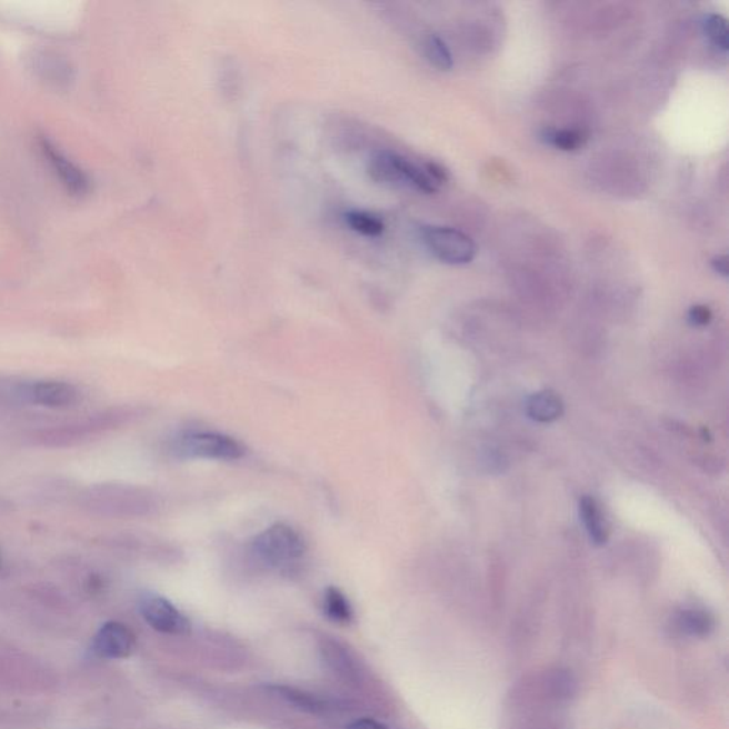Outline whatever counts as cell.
<instances>
[{"label": "cell", "mask_w": 729, "mask_h": 729, "mask_svg": "<svg viewBox=\"0 0 729 729\" xmlns=\"http://www.w3.org/2000/svg\"><path fill=\"white\" fill-rule=\"evenodd\" d=\"M367 171L375 182L382 184L409 186L428 194L438 190V182L428 174L427 169L393 151L382 150L375 153L369 160Z\"/></svg>", "instance_id": "6da1fadb"}, {"label": "cell", "mask_w": 729, "mask_h": 729, "mask_svg": "<svg viewBox=\"0 0 729 729\" xmlns=\"http://www.w3.org/2000/svg\"><path fill=\"white\" fill-rule=\"evenodd\" d=\"M252 549L264 563L280 567L301 559L306 555L307 545L291 526L278 523L258 535Z\"/></svg>", "instance_id": "7a4b0ae2"}, {"label": "cell", "mask_w": 729, "mask_h": 729, "mask_svg": "<svg viewBox=\"0 0 729 729\" xmlns=\"http://www.w3.org/2000/svg\"><path fill=\"white\" fill-rule=\"evenodd\" d=\"M174 453L184 459L237 460L244 448L237 440L214 432L182 435L174 443Z\"/></svg>", "instance_id": "3957f363"}, {"label": "cell", "mask_w": 729, "mask_h": 729, "mask_svg": "<svg viewBox=\"0 0 729 729\" xmlns=\"http://www.w3.org/2000/svg\"><path fill=\"white\" fill-rule=\"evenodd\" d=\"M425 246L439 261L450 266L468 264L476 256V246L465 232L450 227H425Z\"/></svg>", "instance_id": "277c9868"}, {"label": "cell", "mask_w": 729, "mask_h": 729, "mask_svg": "<svg viewBox=\"0 0 729 729\" xmlns=\"http://www.w3.org/2000/svg\"><path fill=\"white\" fill-rule=\"evenodd\" d=\"M38 147L46 164L49 166L56 179L60 181V184L64 187L70 196L83 197L89 194L91 181L82 167L69 159L48 136H39Z\"/></svg>", "instance_id": "5b68a950"}, {"label": "cell", "mask_w": 729, "mask_h": 729, "mask_svg": "<svg viewBox=\"0 0 729 729\" xmlns=\"http://www.w3.org/2000/svg\"><path fill=\"white\" fill-rule=\"evenodd\" d=\"M140 612L156 631L164 635L186 636L191 630L190 621L169 600L157 595H144L140 599Z\"/></svg>", "instance_id": "8992f818"}, {"label": "cell", "mask_w": 729, "mask_h": 729, "mask_svg": "<svg viewBox=\"0 0 729 729\" xmlns=\"http://www.w3.org/2000/svg\"><path fill=\"white\" fill-rule=\"evenodd\" d=\"M134 635L128 626L118 621L106 622L96 635L93 652L106 660H121L128 658L134 650Z\"/></svg>", "instance_id": "52a82bcc"}, {"label": "cell", "mask_w": 729, "mask_h": 729, "mask_svg": "<svg viewBox=\"0 0 729 729\" xmlns=\"http://www.w3.org/2000/svg\"><path fill=\"white\" fill-rule=\"evenodd\" d=\"M30 399L40 407L69 408L79 401V391L72 383L42 381L30 387Z\"/></svg>", "instance_id": "ba28073f"}, {"label": "cell", "mask_w": 729, "mask_h": 729, "mask_svg": "<svg viewBox=\"0 0 729 729\" xmlns=\"http://www.w3.org/2000/svg\"><path fill=\"white\" fill-rule=\"evenodd\" d=\"M321 655L329 670L341 678V680L351 683L361 681V670H359L356 660L349 655L347 648H343L339 642L323 640Z\"/></svg>", "instance_id": "9c48e42d"}, {"label": "cell", "mask_w": 729, "mask_h": 729, "mask_svg": "<svg viewBox=\"0 0 729 729\" xmlns=\"http://www.w3.org/2000/svg\"><path fill=\"white\" fill-rule=\"evenodd\" d=\"M267 691H270L272 696L281 698L282 701L290 703L308 713H316V716H322L331 710L332 706L327 700H322L313 693L298 690V688L287 687V686H270L267 687Z\"/></svg>", "instance_id": "30bf717a"}, {"label": "cell", "mask_w": 729, "mask_h": 729, "mask_svg": "<svg viewBox=\"0 0 729 729\" xmlns=\"http://www.w3.org/2000/svg\"><path fill=\"white\" fill-rule=\"evenodd\" d=\"M33 68L40 76V79L46 80L48 83L58 86H68L73 80V69L66 62L64 59L59 58L53 53H40L33 59Z\"/></svg>", "instance_id": "8fae6325"}, {"label": "cell", "mask_w": 729, "mask_h": 729, "mask_svg": "<svg viewBox=\"0 0 729 729\" xmlns=\"http://www.w3.org/2000/svg\"><path fill=\"white\" fill-rule=\"evenodd\" d=\"M580 518L583 520L587 533L592 543L605 546L609 541L610 529L599 503L590 496L580 500Z\"/></svg>", "instance_id": "7c38bea8"}, {"label": "cell", "mask_w": 729, "mask_h": 729, "mask_svg": "<svg viewBox=\"0 0 729 729\" xmlns=\"http://www.w3.org/2000/svg\"><path fill=\"white\" fill-rule=\"evenodd\" d=\"M563 402L550 391L535 393L528 402L529 417L536 422L550 423L563 415Z\"/></svg>", "instance_id": "4fadbf2b"}, {"label": "cell", "mask_w": 729, "mask_h": 729, "mask_svg": "<svg viewBox=\"0 0 729 729\" xmlns=\"http://www.w3.org/2000/svg\"><path fill=\"white\" fill-rule=\"evenodd\" d=\"M323 609L329 620L339 622V625H349L352 621V607L349 605L347 597L336 587H329L323 597Z\"/></svg>", "instance_id": "5bb4252c"}, {"label": "cell", "mask_w": 729, "mask_h": 729, "mask_svg": "<svg viewBox=\"0 0 729 729\" xmlns=\"http://www.w3.org/2000/svg\"><path fill=\"white\" fill-rule=\"evenodd\" d=\"M677 625L686 635L696 637L708 636L713 629L712 617L706 611L693 609L680 612Z\"/></svg>", "instance_id": "9a60e30c"}, {"label": "cell", "mask_w": 729, "mask_h": 729, "mask_svg": "<svg viewBox=\"0 0 729 729\" xmlns=\"http://www.w3.org/2000/svg\"><path fill=\"white\" fill-rule=\"evenodd\" d=\"M347 224L358 234L364 237L381 236L385 224L377 216L369 214L367 211H349L346 214Z\"/></svg>", "instance_id": "2e32d148"}, {"label": "cell", "mask_w": 729, "mask_h": 729, "mask_svg": "<svg viewBox=\"0 0 729 729\" xmlns=\"http://www.w3.org/2000/svg\"><path fill=\"white\" fill-rule=\"evenodd\" d=\"M425 54H427L429 62L439 70H450L453 68L452 53H450L447 43L437 37V34H429L427 40H425Z\"/></svg>", "instance_id": "e0dca14e"}, {"label": "cell", "mask_w": 729, "mask_h": 729, "mask_svg": "<svg viewBox=\"0 0 729 729\" xmlns=\"http://www.w3.org/2000/svg\"><path fill=\"white\" fill-rule=\"evenodd\" d=\"M703 32L718 49L727 52L729 48V30L727 19L718 13L707 14L702 20Z\"/></svg>", "instance_id": "ac0fdd59"}, {"label": "cell", "mask_w": 729, "mask_h": 729, "mask_svg": "<svg viewBox=\"0 0 729 729\" xmlns=\"http://www.w3.org/2000/svg\"><path fill=\"white\" fill-rule=\"evenodd\" d=\"M543 140L547 144L556 147V149L570 151L583 146L585 136L576 130L547 129L543 131Z\"/></svg>", "instance_id": "d6986e66"}, {"label": "cell", "mask_w": 729, "mask_h": 729, "mask_svg": "<svg viewBox=\"0 0 729 729\" xmlns=\"http://www.w3.org/2000/svg\"><path fill=\"white\" fill-rule=\"evenodd\" d=\"M712 313L710 308L703 306L692 307L690 311V322L696 327H703L710 323Z\"/></svg>", "instance_id": "ffe728a7"}, {"label": "cell", "mask_w": 729, "mask_h": 729, "mask_svg": "<svg viewBox=\"0 0 729 729\" xmlns=\"http://www.w3.org/2000/svg\"><path fill=\"white\" fill-rule=\"evenodd\" d=\"M348 729H389V728L382 726V723H379L377 721L369 720V718H363V720H358L356 722H352Z\"/></svg>", "instance_id": "44dd1931"}, {"label": "cell", "mask_w": 729, "mask_h": 729, "mask_svg": "<svg viewBox=\"0 0 729 729\" xmlns=\"http://www.w3.org/2000/svg\"><path fill=\"white\" fill-rule=\"evenodd\" d=\"M712 268L722 277H728V258L726 256H718L712 260Z\"/></svg>", "instance_id": "7402d4cb"}, {"label": "cell", "mask_w": 729, "mask_h": 729, "mask_svg": "<svg viewBox=\"0 0 729 729\" xmlns=\"http://www.w3.org/2000/svg\"><path fill=\"white\" fill-rule=\"evenodd\" d=\"M0 560H2V556H0Z\"/></svg>", "instance_id": "603a6c76"}]
</instances>
